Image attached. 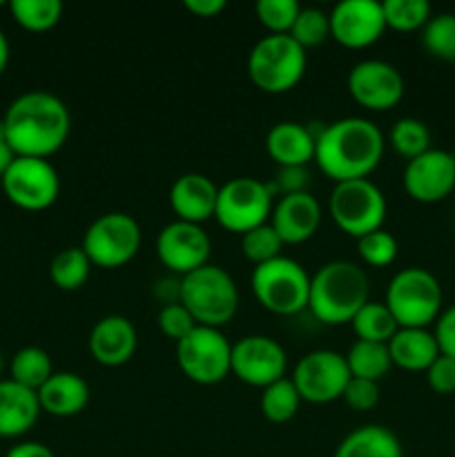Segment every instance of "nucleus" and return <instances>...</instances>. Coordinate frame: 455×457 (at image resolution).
Returning a JSON list of instances; mask_svg holds the SVG:
<instances>
[{
	"mask_svg": "<svg viewBox=\"0 0 455 457\" xmlns=\"http://www.w3.org/2000/svg\"><path fill=\"white\" fill-rule=\"evenodd\" d=\"M143 232L136 219L128 212H107L89 223L83 245L92 266L116 270L132 262L141 250Z\"/></svg>",
	"mask_w": 455,
	"mask_h": 457,
	"instance_id": "1a4fd4ad",
	"label": "nucleus"
},
{
	"mask_svg": "<svg viewBox=\"0 0 455 457\" xmlns=\"http://www.w3.org/2000/svg\"><path fill=\"white\" fill-rule=\"evenodd\" d=\"M272 205L275 195L268 183L252 177H236L219 187L214 219L223 230L245 235L270 221Z\"/></svg>",
	"mask_w": 455,
	"mask_h": 457,
	"instance_id": "9d476101",
	"label": "nucleus"
},
{
	"mask_svg": "<svg viewBox=\"0 0 455 457\" xmlns=\"http://www.w3.org/2000/svg\"><path fill=\"white\" fill-rule=\"evenodd\" d=\"M89 355L107 369L128 364L138 346V335L132 321L123 315H107L94 324L89 333Z\"/></svg>",
	"mask_w": 455,
	"mask_h": 457,
	"instance_id": "aec40b11",
	"label": "nucleus"
},
{
	"mask_svg": "<svg viewBox=\"0 0 455 457\" xmlns=\"http://www.w3.org/2000/svg\"><path fill=\"white\" fill-rule=\"evenodd\" d=\"M3 125L13 154L49 161L70 138L71 116L61 98L43 89H31L12 101Z\"/></svg>",
	"mask_w": 455,
	"mask_h": 457,
	"instance_id": "f03ea898",
	"label": "nucleus"
},
{
	"mask_svg": "<svg viewBox=\"0 0 455 457\" xmlns=\"http://www.w3.org/2000/svg\"><path fill=\"white\" fill-rule=\"evenodd\" d=\"M386 196L370 179L335 183L328 196V214L335 226L352 239L384 228Z\"/></svg>",
	"mask_w": 455,
	"mask_h": 457,
	"instance_id": "6e6552de",
	"label": "nucleus"
},
{
	"mask_svg": "<svg viewBox=\"0 0 455 457\" xmlns=\"http://www.w3.org/2000/svg\"><path fill=\"white\" fill-rule=\"evenodd\" d=\"M343 404L352 411H360V413H366V411L375 409L379 402V384L370 382V379H360L351 378L348 379L346 388H343L342 395Z\"/></svg>",
	"mask_w": 455,
	"mask_h": 457,
	"instance_id": "a19ab883",
	"label": "nucleus"
},
{
	"mask_svg": "<svg viewBox=\"0 0 455 457\" xmlns=\"http://www.w3.org/2000/svg\"><path fill=\"white\" fill-rule=\"evenodd\" d=\"M40 411L54 418H74L89 404V384L80 375L61 370L38 388Z\"/></svg>",
	"mask_w": 455,
	"mask_h": 457,
	"instance_id": "b1692460",
	"label": "nucleus"
},
{
	"mask_svg": "<svg viewBox=\"0 0 455 457\" xmlns=\"http://www.w3.org/2000/svg\"><path fill=\"white\" fill-rule=\"evenodd\" d=\"M4 457H56L49 446H45L43 442H18L12 449L7 451Z\"/></svg>",
	"mask_w": 455,
	"mask_h": 457,
	"instance_id": "49530a36",
	"label": "nucleus"
},
{
	"mask_svg": "<svg viewBox=\"0 0 455 457\" xmlns=\"http://www.w3.org/2000/svg\"><path fill=\"white\" fill-rule=\"evenodd\" d=\"M288 355L277 339L266 335H245L232 344L230 375L254 388H266L285 378Z\"/></svg>",
	"mask_w": 455,
	"mask_h": 457,
	"instance_id": "4468645a",
	"label": "nucleus"
},
{
	"mask_svg": "<svg viewBox=\"0 0 455 457\" xmlns=\"http://www.w3.org/2000/svg\"><path fill=\"white\" fill-rule=\"evenodd\" d=\"M308 186V172L306 168H279L268 187L275 196L285 195H297V192H306Z\"/></svg>",
	"mask_w": 455,
	"mask_h": 457,
	"instance_id": "37998d69",
	"label": "nucleus"
},
{
	"mask_svg": "<svg viewBox=\"0 0 455 457\" xmlns=\"http://www.w3.org/2000/svg\"><path fill=\"white\" fill-rule=\"evenodd\" d=\"M13 21L27 31H49L62 18L61 0H12L9 3Z\"/></svg>",
	"mask_w": 455,
	"mask_h": 457,
	"instance_id": "2f4dec72",
	"label": "nucleus"
},
{
	"mask_svg": "<svg viewBox=\"0 0 455 457\" xmlns=\"http://www.w3.org/2000/svg\"><path fill=\"white\" fill-rule=\"evenodd\" d=\"M212 254L210 235L196 223L172 221L159 232L156 239V257L174 275H190L199 268L208 266Z\"/></svg>",
	"mask_w": 455,
	"mask_h": 457,
	"instance_id": "dca6fc26",
	"label": "nucleus"
},
{
	"mask_svg": "<svg viewBox=\"0 0 455 457\" xmlns=\"http://www.w3.org/2000/svg\"><path fill=\"white\" fill-rule=\"evenodd\" d=\"M401 183L406 195L418 204H440L455 190V154L431 147L418 159L406 161Z\"/></svg>",
	"mask_w": 455,
	"mask_h": 457,
	"instance_id": "f3484780",
	"label": "nucleus"
},
{
	"mask_svg": "<svg viewBox=\"0 0 455 457\" xmlns=\"http://www.w3.org/2000/svg\"><path fill=\"white\" fill-rule=\"evenodd\" d=\"M348 94L370 112H388L404 98V76L395 65L377 58L361 61L348 71Z\"/></svg>",
	"mask_w": 455,
	"mask_h": 457,
	"instance_id": "2eb2a0df",
	"label": "nucleus"
},
{
	"mask_svg": "<svg viewBox=\"0 0 455 457\" xmlns=\"http://www.w3.org/2000/svg\"><path fill=\"white\" fill-rule=\"evenodd\" d=\"M330 38L346 49H366L386 31L382 3L377 0H342L328 13Z\"/></svg>",
	"mask_w": 455,
	"mask_h": 457,
	"instance_id": "a211bd4d",
	"label": "nucleus"
},
{
	"mask_svg": "<svg viewBox=\"0 0 455 457\" xmlns=\"http://www.w3.org/2000/svg\"><path fill=\"white\" fill-rule=\"evenodd\" d=\"M288 36L294 43L302 45L303 49L319 47V45H324L330 38L328 13L317 7H302Z\"/></svg>",
	"mask_w": 455,
	"mask_h": 457,
	"instance_id": "c9c22d12",
	"label": "nucleus"
},
{
	"mask_svg": "<svg viewBox=\"0 0 455 457\" xmlns=\"http://www.w3.org/2000/svg\"><path fill=\"white\" fill-rule=\"evenodd\" d=\"M3 369H4V360H3V353H0V373H3Z\"/></svg>",
	"mask_w": 455,
	"mask_h": 457,
	"instance_id": "8fccbe9b",
	"label": "nucleus"
},
{
	"mask_svg": "<svg viewBox=\"0 0 455 457\" xmlns=\"http://www.w3.org/2000/svg\"><path fill=\"white\" fill-rule=\"evenodd\" d=\"M386 138L382 129L361 116L333 120L317 132L315 161L321 174L335 183L368 179L382 163Z\"/></svg>",
	"mask_w": 455,
	"mask_h": 457,
	"instance_id": "f257e3e1",
	"label": "nucleus"
},
{
	"mask_svg": "<svg viewBox=\"0 0 455 457\" xmlns=\"http://www.w3.org/2000/svg\"><path fill=\"white\" fill-rule=\"evenodd\" d=\"M317 134L308 125L281 120L266 134V152L279 168H306L315 161Z\"/></svg>",
	"mask_w": 455,
	"mask_h": 457,
	"instance_id": "4be33fe9",
	"label": "nucleus"
},
{
	"mask_svg": "<svg viewBox=\"0 0 455 457\" xmlns=\"http://www.w3.org/2000/svg\"><path fill=\"white\" fill-rule=\"evenodd\" d=\"M422 47L437 61L455 62V13H433L422 27Z\"/></svg>",
	"mask_w": 455,
	"mask_h": 457,
	"instance_id": "72a5a7b5",
	"label": "nucleus"
},
{
	"mask_svg": "<svg viewBox=\"0 0 455 457\" xmlns=\"http://www.w3.org/2000/svg\"><path fill=\"white\" fill-rule=\"evenodd\" d=\"M40 411L38 393L13 379H0V437L13 440L34 428Z\"/></svg>",
	"mask_w": 455,
	"mask_h": 457,
	"instance_id": "5701e85b",
	"label": "nucleus"
},
{
	"mask_svg": "<svg viewBox=\"0 0 455 457\" xmlns=\"http://www.w3.org/2000/svg\"><path fill=\"white\" fill-rule=\"evenodd\" d=\"M400 328H428L442 315L444 293L426 268H404L391 279L384 299Z\"/></svg>",
	"mask_w": 455,
	"mask_h": 457,
	"instance_id": "39448f33",
	"label": "nucleus"
},
{
	"mask_svg": "<svg viewBox=\"0 0 455 457\" xmlns=\"http://www.w3.org/2000/svg\"><path fill=\"white\" fill-rule=\"evenodd\" d=\"M183 7L199 18H214L228 7L226 0H186Z\"/></svg>",
	"mask_w": 455,
	"mask_h": 457,
	"instance_id": "a18cd8bd",
	"label": "nucleus"
},
{
	"mask_svg": "<svg viewBox=\"0 0 455 457\" xmlns=\"http://www.w3.org/2000/svg\"><path fill=\"white\" fill-rule=\"evenodd\" d=\"M299 12L302 7L297 0H259L254 4V16H257L259 25L266 27L268 34L272 36L290 34Z\"/></svg>",
	"mask_w": 455,
	"mask_h": 457,
	"instance_id": "e433bc0d",
	"label": "nucleus"
},
{
	"mask_svg": "<svg viewBox=\"0 0 455 457\" xmlns=\"http://www.w3.org/2000/svg\"><path fill=\"white\" fill-rule=\"evenodd\" d=\"M333 457H404L401 442L382 424H366L348 433Z\"/></svg>",
	"mask_w": 455,
	"mask_h": 457,
	"instance_id": "a878e982",
	"label": "nucleus"
},
{
	"mask_svg": "<svg viewBox=\"0 0 455 457\" xmlns=\"http://www.w3.org/2000/svg\"><path fill=\"white\" fill-rule=\"evenodd\" d=\"M92 268V262L83 248H65L49 263V279L54 281L58 290L71 293V290H79L87 284Z\"/></svg>",
	"mask_w": 455,
	"mask_h": 457,
	"instance_id": "c756f323",
	"label": "nucleus"
},
{
	"mask_svg": "<svg viewBox=\"0 0 455 457\" xmlns=\"http://www.w3.org/2000/svg\"><path fill=\"white\" fill-rule=\"evenodd\" d=\"M386 346L393 366L409 373H426L440 357L435 335L428 328H397Z\"/></svg>",
	"mask_w": 455,
	"mask_h": 457,
	"instance_id": "393cba45",
	"label": "nucleus"
},
{
	"mask_svg": "<svg viewBox=\"0 0 455 457\" xmlns=\"http://www.w3.org/2000/svg\"><path fill=\"white\" fill-rule=\"evenodd\" d=\"M9 375L16 384L21 386L31 388V391H38L45 382L54 375L52 357L47 351L38 346H25L12 357V364H9Z\"/></svg>",
	"mask_w": 455,
	"mask_h": 457,
	"instance_id": "c85d7f7f",
	"label": "nucleus"
},
{
	"mask_svg": "<svg viewBox=\"0 0 455 457\" xmlns=\"http://www.w3.org/2000/svg\"><path fill=\"white\" fill-rule=\"evenodd\" d=\"M178 302L187 308L196 326L221 330L239 311V288L223 268L208 263L181 277Z\"/></svg>",
	"mask_w": 455,
	"mask_h": 457,
	"instance_id": "20e7f679",
	"label": "nucleus"
},
{
	"mask_svg": "<svg viewBox=\"0 0 455 457\" xmlns=\"http://www.w3.org/2000/svg\"><path fill=\"white\" fill-rule=\"evenodd\" d=\"M388 143L395 150V154H400L406 161H413L431 150V129L424 120L404 116V119L395 120V125L391 128Z\"/></svg>",
	"mask_w": 455,
	"mask_h": 457,
	"instance_id": "473e14b6",
	"label": "nucleus"
},
{
	"mask_svg": "<svg viewBox=\"0 0 455 457\" xmlns=\"http://www.w3.org/2000/svg\"><path fill=\"white\" fill-rule=\"evenodd\" d=\"M217 196L219 186L212 179L199 172H187L181 174L170 187V208L174 210L178 221L201 226L214 217Z\"/></svg>",
	"mask_w": 455,
	"mask_h": 457,
	"instance_id": "412c9836",
	"label": "nucleus"
},
{
	"mask_svg": "<svg viewBox=\"0 0 455 457\" xmlns=\"http://www.w3.org/2000/svg\"><path fill=\"white\" fill-rule=\"evenodd\" d=\"M281 248H284V244L272 230L270 223H263V226L241 235V253L254 266H261V263L281 257Z\"/></svg>",
	"mask_w": 455,
	"mask_h": 457,
	"instance_id": "4c0bfd02",
	"label": "nucleus"
},
{
	"mask_svg": "<svg viewBox=\"0 0 455 457\" xmlns=\"http://www.w3.org/2000/svg\"><path fill=\"white\" fill-rule=\"evenodd\" d=\"M13 159H16V154H13L12 145L7 143V137H4L3 119H0V179H3V174L7 172L9 165L13 163Z\"/></svg>",
	"mask_w": 455,
	"mask_h": 457,
	"instance_id": "de8ad7c7",
	"label": "nucleus"
},
{
	"mask_svg": "<svg viewBox=\"0 0 455 457\" xmlns=\"http://www.w3.org/2000/svg\"><path fill=\"white\" fill-rule=\"evenodd\" d=\"M433 335H435L440 355L455 360V303L442 311V315L435 321V328H433Z\"/></svg>",
	"mask_w": 455,
	"mask_h": 457,
	"instance_id": "c03bdc74",
	"label": "nucleus"
},
{
	"mask_svg": "<svg viewBox=\"0 0 455 457\" xmlns=\"http://www.w3.org/2000/svg\"><path fill=\"white\" fill-rule=\"evenodd\" d=\"M156 324H159L161 333L165 335L172 342H181L187 333L196 326V321L192 320V315L187 312V308L183 306L181 302L165 303L159 311V317H156Z\"/></svg>",
	"mask_w": 455,
	"mask_h": 457,
	"instance_id": "ea45409f",
	"label": "nucleus"
},
{
	"mask_svg": "<svg viewBox=\"0 0 455 457\" xmlns=\"http://www.w3.org/2000/svg\"><path fill=\"white\" fill-rule=\"evenodd\" d=\"M299 406H302V397H299L290 378H284L263 388L261 400H259L261 415L272 424L290 422L299 413Z\"/></svg>",
	"mask_w": 455,
	"mask_h": 457,
	"instance_id": "7c9ffc66",
	"label": "nucleus"
},
{
	"mask_svg": "<svg viewBox=\"0 0 455 457\" xmlns=\"http://www.w3.org/2000/svg\"><path fill=\"white\" fill-rule=\"evenodd\" d=\"M268 223L284 245H302L319 230L321 205L308 190L279 196Z\"/></svg>",
	"mask_w": 455,
	"mask_h": 457,
	"instance_id": "6ab92c4d",
	"label": "nucleus"
},
{
	"mask_svg": "<svg viewBox=\"0 0 455 457\" xmlns=\"http://www.w3.org/2000/svg\"><path fill=\"white\" fill-rule=\"evenodd\" d=\"M370 302V281L364 268L346 259L324 263L310 277L308 311L326 326L351 324L364 303Z\"/></svg>",
	"mask_w": 455,
	"mask_h": 457,
	"instance_id": "7ed1b4c3",
	"label": "nucleus"
},
{
	"mask_svg": "<svg viewBox=\"0 0 455 457\" xmlns=\"http://www.w3.org/2000/svg\"><path fill=\"white\" fill-rule=\"evenodd\" d=\"M250 286L259 306L272 315L293 317L308 308L310 275L302 263L284 254L261 266H254Z\"/></svg>",
	"mask_w": 455,
	"mask_h": 457,
	"instance_id": "0eeeda50",
	"label": "nucleus"
},
{
	"mask_svg": "<svg viewBox=\"0 0 455 457\" xmlns=\"http://www.w3.org/2000/svg\"><path fill=\"white\" fill-rule=\"evenodd\" d=\"M384 22L386 29L409 34V31H422L433 9L426 0H384L382 3Z\"/></svg>",
	"mask_w": 455,
	"mask_h": 457,
	"instance_id": "f704fd0d",
	"label": "nucleus"
},
{
	"mask_svg": "<svg viewBox=\"0 0 455 457\" xmlns=\"http://www.w3.org/2000/svg\"><path fill=\"white\" fill-rule=\"evenodd\" d=\"M232 344L219 328L194 326L177 342V364L190 382L214 386L230 375Z\"/></svg>",
	"mask_w": 455,
	"mask_h": 457,
	"instance_id": "9b49d317",
	"label": "nucleus"
},
{
	"mask_svg": "<svg viewBox=\"0 0 455 457\" xmlns=\"http://www.w3.org/2000/svg\"><path fill=\"white\" fill-rule=\"evenodd\" d=\"M352 333L357 335L360 342H375V344H388L393 335L397 333V321L391 315L384 302H368L360 308L351 321Z\"/></svg>",
	"mask_w": 455,
	"mask_h": 457,
	"instance_id": "cd10ccee",
	"label": "nucleus"
},
{
	"mask_svg": "<svg viewBox=\"0 0 455 457\" xmlns=\"http://www.w3.org/2000/svg\"><path fill=\"white\" fill-rule=\"evenodd\" d=\"M3 4H4V3H3V0H0V7H3Z\"/></svg>",
	"mask_w": 455,
	"mask_h": 457,
	"instance_id": "3c124183",
	"label": "nucleus"
},
{
	"mask_svg": "<svg viewBox=\"0 0 455 457\" xmlns=\"http://www.w3.org/2000/svg\"><path fill=\"white\" fill-rule=\"evenodd\" d=\"M293 384L302 402L308 404H330L342 400L343 388L351 379L346 357L337 351L319 348L310 351L297 361L293 370Z\"/></svg>",
	"mask_w": 455,
	"mask_h": 457,
	"instance_id": "ddd939ff",
	"label": "nucleus"
},
{
	"mask_svg": "<svg viewBox=\"0 0 455 457\" xmlns=\"http://www.w3.org/2000/svg\"><path fill=\"white\" fill-rule=\"evenodd\" d=\"M397 250H400L397 239L384 228L357 239V253H360L361 262L370 268L391 266L397 259Z\"/></svg>",
	"mask_w": 455,
	"mask_h": 457,
	"instance_id": "58836bf2",
	"label": "nucleus"
},
{
	"mask_svg": "<svg viewBox=\"0 0 455 457\" xmlns=\"http://www.w3.org/2000/svg\"><path fill=\"white\" fill-rule=\"evenodd\" d=\"M4 196L21 210L40 212L56 204L61 177L47 159L16 156L0 179Z\"/></svg>",
	"mask_w": 455,
	"mask_h": 457,
	"instance_id": "f8f14e48",
	"label": "nucleus"
},
{
	"mask_svg": "<svg viewBox=\"0 0 455 457\" xmlns=\"http://www.w3.org/2000/svg\"><path fill=\"white\" fill-rule=\"evenodd\" d=\"M426 382L437 395H453L455 393V360L440 355L426 370Z\"/></svg>",
	"mask_w": 455,
	"mask_h": 457,
	"instance_id": "79ce46f5",
	"label": "nucleus"
},
{
	"mask_svg": "<svg viewBox=\"0 0 455 457\" xmlns=\"http://www.w3.org/2000/svg\"><path fill=\"white\" fill-rule=\"evenodd\" d=\"M343 357H346L351 378L370 379V382L379 384V379L386 378L393 369L386 344L360 342V339H357V342L348 348V353Z\"/></svg>",
	"mask_w": 455,
	"mask_h": 457,
	"instance_id": "bb28decb",
	"label": "nucleus"
},
{
	"mask_svg": "<svg viewBox=\"0 0 455 457\" xmlns=\"http://www.w3.org/2000/svg\"><path fill=\"white\" fill-rule=\"evenodd\" d=\"M306 49L288 34L263 36L248 54V76L266 94H285L302 83L306 74Z\"/></svg>",
	"mask_w": 455,
	"mask_h": 457,
	"instance_id": "423d86ee",
	"label": "nucleus"
},
{
	"mask_svg": "<svg viewBox=\"0 0 455 457\" xmlns=\"http://www.w3.org/2000/svg\"><path fill=\"white\" fill-rule=\"evenodd\" d=\"M7 65H9V40L7 36L3 34V29H0V76L4 74Z\"/></svg>",
	"mask_w": 455,
	"mask_h": 457,
	"instance_id": "09e8293b",
	"label": "nucleus"
}]
</instances>
